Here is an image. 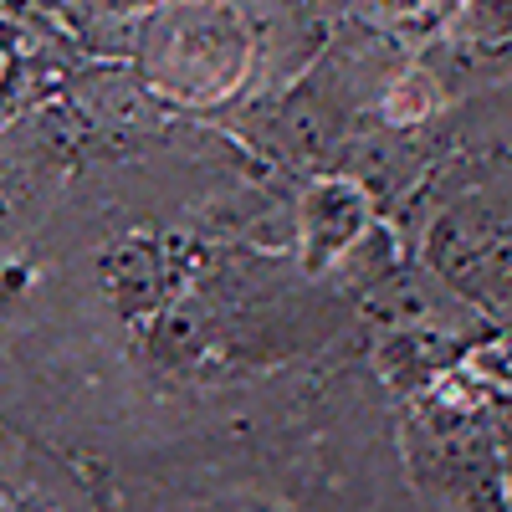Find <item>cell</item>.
<instances>
[{"label": "cell", "instance_id": "1", "mask_svg": "<svg viewBox=\"0 0 512 512\" xmlns=\"http://www.w3.org/2000/svg\"><path fill=\"white\" fill-rule=\"evenodd\" d=\"M113 6H134V0H113Z\"/></svg>", "mask_w": 512, "mask_h": 512}]
</instances>
